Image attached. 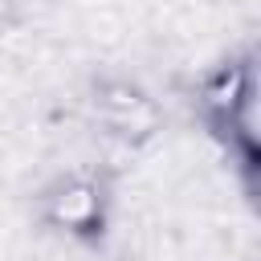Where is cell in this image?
Wrapping results in <instances>:
<instances>
[{
  "label": "cell",
  "instance_id": "obj_4",
  "mask_svg": "<svg viewBox=\"0 0 261 261\" xmlns=\"http://www.w3.org/2000/svg\"><path fill=\"white\" fill-rule=\"evenodd\" d=\"M24 24V4L20 0H0V37L16 33Z\"/></svg>",
  "mask_w": 261,
  "mask_h": 261
},
{
  "label": "cell",
  "instance_id": "obj_2",
  "mask_svg": "<svg viewBox=\"0 0 261 261\" xmlns=\"http://www.w3.org/2000/svg\"><path fill=\"white\" fill-rule=\"evenodd\" d=\"M110 212H114L110 179L102 171H86V167L57 171L33 196L37 224L57 232V237H65V241H73V245H86V249L106 245Z\"/></svg>",
  "mask_w": 261,
  "mask_h": 261
},
{
  "label": "cell",
  "instance_id": "obj_1",
  "mask_svg": "<svg viewBox=\"0 0 261 261\" xmlns=\"http://www.w3.org/2000/svg\"><path fill=\"white\" fill-rule=\"evenodd\" d=\"M196 118L204 130L241 163L253 171L257 163V139H253V106H257V65L253 53H232L216 61L196 82Z\"/></svg>",
  "mask_w": 261,
  "mask_h": 261
},
{
  "label": "cell",
  "instance_id": "obj_3",
  "mask_svg": "<svg viewBox=\"0 0 261 261\" xmlns=\"http://www.w3.org/2000/svg\"><path fill=\"white\" fill-rule=\"evenodd\" d=\"M90 114L110 139L126 147H143L163 130V106L147 86L122 73H102L90 82Z\"/></svg>",
  "mask_w": 261,
  "mask_h": 261
}]
</instances>
